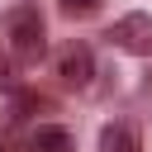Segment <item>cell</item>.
<instances>
[{"mask_svg": "<svg viewBox=\"0 0 152 152\" xmlns=\"http://www.w3.org/2000/svg\"><path fill=\"white\" fill-rule=\"evenodd\" d=\"M5 38H10V52L19 57V62H38L43 57V14H38V5H19V10H10V19H5Z\"/></svg>", "mask_w": 152, "mask_h": 152, "instance_id": "1", "label": "cell"}, {"mask_svg": "<svg viewBox=\"0 0 152 152\" xmlns=\"http://www.w3.org/2000/svg\"><path fill=\"white\" fill-rule=\"evenodd\" d=\"M109 38L133 57H152V14H124L109 28Z\"/></svg>", "mask_w": 152, "mask_h": 152, "instance_id": "2", "label": "cell"}, {"mask_svg": "<svg viewBox=\"0 0 152 152\" xmlns=\"http://www.w3.org/2000/svg\"><path fill=\"white\" fill-rule=\"evenodd\" d=\"M90 71H95V57H90V48H81V43H66V48L57 52V76H62L66 86H86V81H90Z\"/></svg>", "mask_w": 152, "mask_h": 152, "instance_id": "3", "label": "cell"}, {"mask_svg": "<svg viewBox=\"0 0 152 152\" xmlns=\"http://www.w3.org/2000/svg\"><path fill=\"white\" fill-rule=\"evenodd\" d=\"M100 152H138V128L133 124H104L100 128Z\"/></svg>", "mask_w": 152, "mask_h": 152, "instance_id": "4", "label": "cell"}, {"mask_svg": "<svg viewBox=\"0 0 152 152\" xmlns=\"http://www.w3.org/2000/svg\"><path fill=\"white\" fill-rule=\"evenodd\" d=\"M28 147L33 152H71V133L66 128H38L28 138Z\"/></svg>", "mask_w": 152, "mask_h": 152, "instance_id": "5", "label": "cell"}, {"mask_svg": "<svg viewBox=\"0 0 152 152\" xmlns=\"http://www.w3.org/2000/svg\"><path fill=\"white\" fill-rule=\"evenodd\" d=\"M19 86V76H14V62L10 57H0V90H14Z\"/></svg>", "mask_w": 152, "mask_h": 152, "instance_id": "6", "label": "cell"}, {"mask_svg": "<svg viewBox=\"0 0 152 152\" xmlns=\"http://www.w3.org/2000/svg\"><path fill=\"white\" fill-rule=\"evenodd\" d=\"M95 5H100V0H62V10H66V14H90Z\"/></svg>", "mask_w": 152, "mask_h": 152, "instance_id": "7", "label": "cell"}, {"mask_svg": "<svg viewBox=\"0 0 152 152\" xmlns=\"http://www.w3.org/2000/svg\"><path fill=\"white\" fill-rule=\"evenodd\" d=\"M147 81H152V76H147Z\"/></svg>", "mask_w": 152, "mask_h": 152, "instance_id": "8", "label": "cell"}]
</instances>
